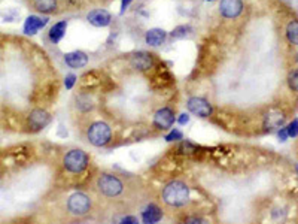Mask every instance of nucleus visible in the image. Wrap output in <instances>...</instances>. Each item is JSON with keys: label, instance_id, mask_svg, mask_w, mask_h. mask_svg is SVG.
<instances>
[{"label": "nucleus", "instance_id": "f257e3e1", "mask_svg": "<svg viewBox=\"0 0 298 224\" xmlns=\"http://www.w3.org/2000/svg\"><path fill=\"white\" fill-rule=\"evenodd\" d=\"M163 200L169 206H183L189 200V188L182 181H172L163 190Z\"/></svg>", "mask_w": 298, "mask_h": 224}, {"label": "nucleus", "instance_id": "f03ea898", "mask_svg": "<svg viewBox=\"0 0 298 224\" xmlns=\"http://www.w3.org/2000/svg\"><path fill=\"white\" fill-rule=\"evenodd\" d=\"M87 138H88V142L94 147H105L112 139V130L109 124L103 121H97L89 126L87 132Z\"/></svg>", "mask_w": 298, "mask_h": 224}, {"label": "nucleus", "instance_id": "7ed1b4c3", "mask_svg": "<svg viewBox=\"0 0 298 224\" xmlns=\"http://www.w3.org/2000/svg\"><path fill=\"white\" fill-rule=\"evenodd\" d=\"M88 155L82 149H70L64 158H63V166L64 169L70 174H81L87 169L88 166Z\"/></svg>", "mask_w": 298, "mask_h": 224}, {"label": "nucleus", "instance_id": "20e7f679", "mask_svg": "<svg viewBox=\"0 0 298 224\" xmlns=\"http://www.w3.org/2000/svg\"><path fill=\"white\" fill-rule=\"evenodd\" d=\"M97 187H98V191L106 197H117L124 191L122 181L118 177L111 175V174H103L98 177Z\"/></svg>", "mask_w": 298, "mask_h": 224}, {"label": "nucleus", "instance_id": "39448f33", "mask_svg": "<svg viewBox=\"0 0 298 224\" xmlns=\"http://www.w3.org/2000/svg\"><path fill=\"white\" fill-rule=\"evenodd\" d=\"M67 209L75 217H82L89 212L91 209V200L84 193H75L67 200Z\"/></svg>", "mask_w": 298, "mask_h": 224}, {"label": "nucleus", "instance_id": "423d86ee", "mask_svg": "<svg viewBox=\"0 0 298 224\" xmlns=\"http://www.w3.org/2000/svg\"><path fill=\"white\" fill-rule=\"evenodd\" d=\"M186 108H188V111L191 112V114L198 115V117H202V118L210 117L212 112H213L212 105L209 103V100H206V99H203V97H197V96L188 99Z\"/></svg>", "mask_w": 298, "mask_h": 224}, {"label": "nucleus", "instance_id": "0eeeda50", "mask_svg": "<svg viewBox=\"0 0 298 224\" xmlns=\"http://www.w3.org/2000/svg\"><path fill=\"white\" fill-rule=\"evenodd\" d=\"M49 121H51V115H49L48 112H46L45 109H42V108L33 109V111L30 112V115H29V120H27L29 127H30V130H33V132L42 130L45 126H48Z\"/></svg>", "mask_w": 298, "mask_h": 224}, {"label": "nucleus", "instance_id": "6e6552de", "mask_svg": "<svg viewBox=\"0 0 298 224\" xmlns=\"http://www.w3.org/2000/svg\"><path fill=\"white\" fill-rule=\"evenodd\" d=\"M175 123V112L170 108H161L155 112L154 115V126L160 130H169L172 129Z\"/></svg>", "mask_w": 298, "mask_h": 224}, {"label": "nucleus", "instance_id": "1a4fd4ad", "mask_svg": "<svg viewBox=\"0 0 298 224\" xmlns=\"http://www.w3.org/2000/svg\"><path fill=\"white\" fill-rule=\"evenodd\" d=\"M243 11V2L241 0H221L219 12L224 18H237Z\"/></svg>", "mask_w": 298, "mask_h": 224}, {"label": "nucleus", "instance_id": "9d476101", "mask_svg": "<svg viewBox=\"0 0 298 224\" xmlns=\"http://www.w3.org/2000/svg\"><path fill=\"white\" fill-rule=\"evenodd\" d=\"M130 65H131V68L145 72V71H149V69L154 66V59H152L151 54L140 51V52H134L131 55V57H130Z\"/></svg>", "mask_w": 298, "mask_h": 224}, {"label": "nucleus", "instance_id": "9b49d317", "mask_svg": "<svg viewBox=\"0 0 298 224\" xmlns=\"http://www.w3.org/2000/svg\"><path fill=\"white\" fill-rule=\"evenodd\" d=\"M87 20L94 27H108L112 23V15L106 9H94L87 15Z\"/></svg>", "mask_w": 298, "mask_h": 224}, {"label": "nucleus", "instance_id": "f8f14e48", "mask_svg": "<svg viewBox=\"0 0 298 224\" xmlns=\"http://www.w3.org/2000/svg\"><path fill=\"white\" fill-rule=\"evenodd\" d=\"M64 62L72 69H81L87 66L88 63V55L84 51H72L64 54Z\"/></svg>", "mask_w": 298, "mask_h": 224}, {"label": "nucleus", "instance_id": "ddd939ff", "mask_svg": "<svg viewBox=\"0 0 298 224\" xmlns=\"http://www.w3.org/2000/svg\"><path fill=\"white\" fill-rule=\"evenodd\" d=\"M49 18H42V17H37V15H30L27 17L26 23H24V33L26 35H36L40 29H43L46 24H48Z\"/></svg>", "mask_w": 298, "mask_h": 224}, {"label": "nucleus", "instance_id": "4468645a", "mask_svg": "<svg viewBox=\"0 0 298 224\" xmlns=\"http://www.w3.org/2000/svg\"><path fill=\"white\" fill-rule=\"evenodd\" d=\"M166 37H167V32L163 29H151V30H148L145 35L146 43L151 45V46H158V45L164 43Z\"/></svg>", "mask_w": 298, "mask_h": 224}, {"label": "nucleus", "instance_id": "2eb2a0df", "mask_svg": "<svg viewBox=\"0 0 298 224\" xmlns=\"http://www.w3.org/2000/svg\"><path fill=\"white\" fill-rule=\"evenodd\" d=\"M283 123H285V114H283V112H280V111H271L264 117V126L268 130L280 127Z\"/></svg>", "mask_w": 298, "mask_h": 224}, {"label": "nucleus", "instance_id": "dca6fc26", "mask_svg": "<svg viewBox=\"0 0 298 224\" xmlns=\"http://www.w3.org/2000/svg\"><path fill=\"white\" fill-rule=\"evenodd\" d=\"M163 217V212L161 209L157 206V205H149L146 206V209L142 212V220L143 223H158Z\"/></svg>", "mask_w": 298, "mask_h": 224}, {"label": "nucleus", "instance_id": "f3484780", "mask_svg": "<svg viewBox=\"0 0 298 224\" xmlns=\"http://www.w3.org/2000/svg\"><path fill=\"white\" fill-rule=\"evenodd\" d=\"M66 29H67V21H60L57 24H54L49 30V39H51L53 43H59L64 35H66Z\"/></svg>", "mask_w": 298, "mask_h": 224}, {"label": "nucleus", "instance_id": "a211bd4d", "mask_svg": "<svg viewBox=\"0 0 298 224\" xmlns=\"http://www.w3.org/2000/svg\"><path fill=\"white\" fill-rule=\"evenodd\" d=\"M33 6L42 14H53L57 9V0H33Z\"/></svg>", "mask_w": 298, "mask_h": 224}, {"label": "nucleus", "instance_id": "6ab92c4d", "mask_svg": "<svg viewBox=\"0 0 298 224\" xmlns=\"http://www.w3.org/2000/svg\"><path fill=\"white\" fill-rule=\"evenodd\" d=\"M286 37L292 45H298V21H291L286 27Z\"/></svg>", "mask_w": 298, "mask_h": 224}, {"label": "nucleus", "instance_id": "aec40b11", "mask_svg": "<svg viewBox=\"0 0 298 224\" xmlns=\"http://www.w3.org/2000/svg\"><path fill=\"white\" fill-rule=\"evenodd\" d=\"M192 32V27L189 26H178L173 32H172V37L173 39H182L185 36H188Z\"/></svg>", "mask_w": 298, "mask_h": 224}, {"label": "nucleus", "instance_id": "412c9836", "mask_svg": "<svg viewBox=\"0 0 298 224\" xmlns=\"http://www.w3.org/2000/svg\"><path fill=\"white\" fill-rule=\"evenodd\" d=\"M288 85L292 91L298 93V69H294L289 75H288Z\"/></svg>", "mask_w": 298, "mask_h": 224}, {"label": "nucleus", "instance_id": "4be33fe9", "mask_svg": "<svg viewBox=\"0 0 298 224\" xmlns=\"http://www.w3.org/2000/svg\"><path fill=\"white\" fill-rule=\"evenodd\" d=\"M78 108H79L81 111H88V109H91L92 105H91L89 97H88V96H81V97L78 99Z\"/></svg>", "mask_w": 298, "mask_h": 224}, {"label": "nucleus", "instance_id": "5701e85b", "mask_svg": "<svg viewBox=\"0 0 298 224\" xmlns=\"http://www.w3.org/2000/svg\"><path fill=\"white\" fill-rule=\"evenodd\" d=\"M286 132H288V136H291V138L298 136V120H294L292 123H289L286 127Z\"/></svg>", "mask_w": 298, "mask_h": 224}, {"label": "nucleus", "instance_id": "b1692460", "mask_svg": "<svg viewBox=\"0 0 298 224\" xmlns=\"http://www.w3.org/2000/svg\"><path fill=\"white\" fill-rule=\"evenodd\" d=\"M179 139H183V135H182V132H179V130H173V132H170V133L166 136V141H169V142L179 141Z\"/></svg>", "mask_w": 298, "mask_h": 224}, {"label": "nucleus", "instance_id": "393cba45", "mask_svg": "<svg viewBox=\"0 0 298 224\" xmlns=\"http://www.w3.org/2000/svg\"><path fill=\"white\" fill-rule=\"evenodd\" d=\"M76 79H78V78H76L75 75H67V76H66V79H64V85H66V88H67V90L73 88V85H75Z\"/></svg>", "mask_w": 298, "mask_h": 224}, {"label": "nucleus", "instance_id": "a878e982", "mask_svg": "<svg viewBox=\"0 0 298 224\" xmlns=\"http://www.w3.org/2000/svg\"><path fill=\"white\" fill-rule=\"evenodd\" d=\"M178 121H179L180 126H183V124H186V123L189 121V115H188V114H180V117H179Z\"/></svg>", "mask_w": 298, "mask_h": 224}, {"label": "nucleus", "instance_id": "bb28decb", "mask_svg": "<svg viewBox=\"0 0 298 224\" xmlns=\"http://www.w3.org/2000/svg\"><path fill=\"white\" fill-rule=\"evenodd\" d=\"M130 3H131V0H121V14L125 12V9L130 6Z\"/></svg>", "mask_w": 298, "mask_h": 224}, {"label": "nucleus", "instance_id": "cd10ccee", "mask_svg": "<svg viewBox=\"0 0 298 224\" xmlns=\"http://www.w3.org/2000/svg\"><path fill=\"white\" fill-rule=\"evenodd\" d=\"M121 223H137V218L136 217H124V218H121Z\"/></svg>", "mask_w": 298, "mask_h": 224}, {"label": "nucleus", "instance_id": "c85d7f7f", "mask_svg": "<svg viewBox=\"0 0 298 224\" xmlns=\"http://www.w3.org/2000/svg\"><path fill=\"white\" fill-rule=\"evenodd\" d=\"M279 138H280V141H285V139L288 138V132H286V127H285V129H282V130L279 132Z\"/></svg>", "mask_w": 298, "mask_h": 224}, {"label": "nucleus", "instance_id": "c756f323", "mask_svg": "<svg viewBox=\"0 0 298 224\" xmlns=\"http://www.w3.org/2000/svg\"><path fill=\"white\" fill-rule=\"evenodd\" d=\"M186 223H205V220H202V218H186Z\"/></svg>", "mask_w": 298, "mask_h": 224}, {"label": "nucleus", "instance_id": "7c9ffc66", "mask_svg": "<svg viewBox=\"0 0 298 224\" xmlns=\"http://www.w3.org/2000/svg\"><path fill=\"white\" fill-rule=\"evenodd\" d=\"M206 2H213V0H206Z\"/></svg>", "mask_w": 298, "mask_h": 224}]
</instances>
